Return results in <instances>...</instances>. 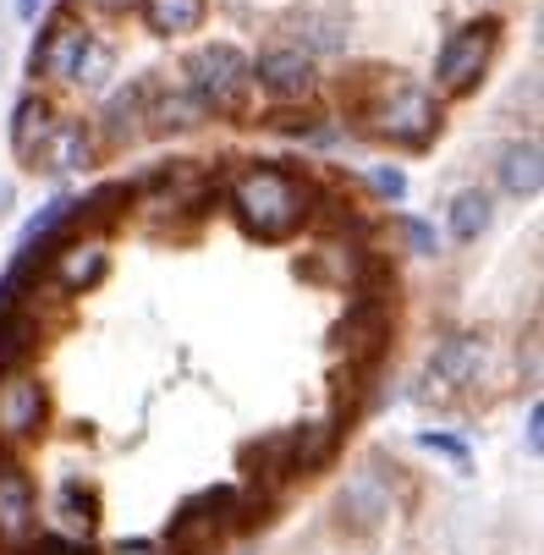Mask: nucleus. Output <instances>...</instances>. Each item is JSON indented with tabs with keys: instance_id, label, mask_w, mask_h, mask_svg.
Segmentation results:
<instances>
[{
	"instance_id": "nucleus-1",
	"label": "nucleus",
	"mask_w": 544,
	"mask_h": 555,
	"mask_svg": "<svg viewBox=\"0 0 544 555\" xmlns=\"http://www.w3.org/2000/svg\"><path fill=\"white\" fill-rule=\"evenodd\" d=\"M231 215L259 243H286L314 215V188L286 166H248L231 182Z\"/></svg>"
},
{
	"instance_id": "nucleus-2",
	"label": "nucleus",
	"mask_w": 544,
	"mask_h": 555,
	"mask_svg": "<svg viewBox=\"0 0 544 555\" xmlns=\"http://www.w3.org/2000/svg\"><path fill=\"white\" fill-rule=\"evenodd\" d=\"M363 127L379 138V143H397V149H424L435 132H440V111H435V94L407 83V77H385V83L363 100Z\"/></svg>"
},
{
	"instance_id": "nucleus-3",
	"label": "nucleus",
	"mask_w": 544,
	"mask_h": 555,
	"mask_svg": "<svg viewBox=\"0 0 544 555\" xmlns=\"http://www.w3.org/2000/svg\"><path fill=\"white\" fill-rule=\"evenodd\" d=\"M248 89H254V61L237 44H204L187 61V94L209 116H243Z\"/></svg>"
},
{
	"instance_id": "nucleus-4",
	"label": "nucleus",
	"mask_w": 544,
	"mask_h": 555,
	"mask_svg": "<svg viewBox=\"0 0 544 555\" xmlns=\"http://www.w3.org/2000/svg\"><path fill=\"white\" fill-rule=\"evenodd\" d=\"M495 44H501V23L495 17H479V23H462L445 44H440V61H435V89L462 100L479 89L484 66L495 61Z\"/></svg>"
},
{
	"instance_id": "nucleus-5",
	"label": "nucleus",
	"mask_w": 544,
	"mask_h": 555,
	"mask_svg": "<svg viewBox=\"0 0 544 555\" xmlns=\"http://www.w3.org/2000/svg\"><path fill=\"white\" fill-rule=\"evenodd\" d=\"M237 512H243V495H237V490H204V495H193V501L166 522V550H171V555H209V550L225 539L231 522H243Z\"/></svg>"
},
{
	"instance_id": "nucleus-6",
	"label": "nucleus",
	"mask_w": 544,
	"mask_h": 555,
	"mask_svg": "<svg viewBox=\"0 0 544 555\" xmlns=\"http://www.w3.org/2000/svg\"><path fill=\"white\" fill-rule=\"evenodd\" d=\"M44 385H39V374H28V369H7L0 374V440L7 446H23V440H34L39 429H44Z\"/></svg>"
},
{
	"instance_id": "nucleus-7",
	"label": "nucleus",
	"mask_w": 544,
	"mask_h": 555,
	"mask_svg": "<svg viewBox=\"0 0 544 555\" xmlns=\"http://www.w3.org/2000/svg\"><path fill=\"white\" fill-rule=\"evenodd\" d=\"M39 533V490L17 462H0V544L23 550Z\"/></svg>"
},
{
	"instance_id": "nucleus-8",
	"label": "nucleus",
	"mask_w": 544,
	"mask_h": 555,
	"mask_svg": "<svg viewBox=\"0 0 544 555\" xmlns=\"http://www.w3.org/2000/svg\"><path fill=\"white\" fill-rule=\"evenodd\" d=\"M254 77H259V89H264L270 100H281V105L308 100V94H314V55L292 50V44H275V50L259 55Z\"/></svg>"
},
{
	"instance_id": "nucleus-9",
	"label": "nucleus",
	"mask_w": 544,
	"mask_h": 555,
	"mask_svg": "<svg viewBox=\"0 0 544 555\" xmlns=\"http://www.w3.org/2000/svg\"><path fill=\"white\" fill-rule=\"evenodd\" d=\"M89 160H94V138H89L83 121H50L44 143L34 149V166H44V171H55V177L83 171Z\"/></svg>"
},
{
	"instance_id": "nucleus-10",
	"label": "nucleus",
	"mask_w": 544,
	"mask_h": 555,
	"mask_svg": "<svg viewBox=\"0 0 544 555\" xmlns=\"http://www.w3.org/2000/svg\"><path fill=\"white\" fill-rule=\"evenodd\" d=\"M484 363H490V347H484V336H445L440 347H435V358H429V374L435 379H445L451 390H462V385H479V374H484Z\"/></svg>"
},
{
	"instance_id": "nucleus-11",
	"label": "nucleus",
	"mask_w": 544,
	"mask_h": 555,
	"mask_svg": "<svg viewBox=\"0 0 544 555\" xmlns=\"http://www.w3.org/2000/svg\"><path fill=\"white\" fill-rule=\"evenodd\" d=\"M385 336H391V308H385L379 297H358L347 308V320L336 325V341L352 352V358H368L385 347Z\"/></svg>"
},
{
	"instance_id": "nucleus-12",
	"label": "nucleus",
	"mask_w": 544,
	"mask_h": 555,
	"mask_svg": "<svg viewBox=\"0 0 544 555\" xmlns=\"http://www.w3.org/2000/svg\"><path fill=\"white\" fill-rule=\"evenodd\" d=\"M83 44H89V28H72V23H55L39 44H34V55H28V66L34 72H50V77H72V66H77V55H83Z\"/></svg>"
},
{
	"instance_id": "nucleus-13",
	"label": "nucleus",
	"mask_w": 544,
	"mask_h": 555,
	"mask_svg": "<svg viewBox=\"0 0 544 555\" xmlns=\"http://www.w3.org/2000/svg\"><path fill=\"white\" fill-rule=\"evenodd\" d=\"M501 188L511 198H539V188H544V154H539V143H506L501 149Z\"/></svg>"
},
{
	"instance_id": "nucleus-14",
	"label": "nucleus",
	"mask_w": 544,
	"mask_h": 555,
	"mask_svg": "<svg viewBox=\"0 0 544 555\" xmlns=\"http://www.w3.org/2000/svg\"><path fill=\"white\" fill-rule=\"evenodd\" d=\"M341 512H352L363 528L391 512V485L379 479V467H358V473H352L347 490H341Z\"/></svg>"
},
{
	"instance_id": "nucleus-15",
	"label": "nucleus",
	"mask_w": 544,
	"mask_h": 555,
	"mask_svg": "<svg viewBox=\"0 0 544 555\" xmlns=\"http://www.w3.org/2000/svg\"><path fill=\"white\" fill-rule=\"evenodd\" d=\"M138 7H143L148 34H160V39H182V34L204 28L209 0H138Z\"/></svg>"
},
{
	"instance_id": "nucleus-16",
	"label": "nucleus",
	"mask_w": 544,
	"mask_h": 555,
	"mask_svg": "<svg viewBox=\"0 0 544 555\" xmlns=\"http://www.w3.org/2000/svg\"><path fill=\"white\" fill-rule=\"evenodd\" d=\"M143 111H148V83H127L111 105H105V138L111 143H127L143 132Z\"/></svg>"
},
{
	"instance_id": "nucleus-17",
	"label": "nucleus",
	"mask_w": 544,
	"mask_h": 555,
	"mask_svg": "<svg viewBox=\"0 0 544 555\" xmlns=\"http://www.w3.org/2000/svg\"><path fill=\"white\" fill-rule=\"evenodd\" d=\"M143 116H148V121H143L148 132H187V127H198L209 111L182 89V94H160V100H148V111H143Z\"/></svg>"
},
{
	"instance_id": "nucleus-18",
	"label": "nucleus",
	"mask_w": 544,
	"mask_h": 555,
	"mask_svg": "<svg viewBox=\"0 0 544 555\" xmlns=\"http://www.w3.org/2000/svg\"><path fill=\"white\" fill-rule=\"evenodd\" d=\"M50 121H55V111H50L44 100L28 94V100L17 105V116H12V149H17V160H23V166H34V149L44 143Z\"/></svg>"
},
{
	"instance_id": "nucleus-19",
	"label": "nucleus",
	"mask_w": 544,
	"mask_h": 555,
	"mask_svg": "<svg viewBox=\"0 0 544 555\" xmlns=\"http://www.w3.org/2000/svg\"><path fill=\"white\" fill-rule=\"evenodd\" d=\"M61 254H66L61 270H55L61 292H89V286L105 275V248H94V243H72V248H61Z\"/></svg>"
},
{
	"instance_id": "nucleus-20",
	"label": "nucleus",
	"mask_w": 544,
	"mask_h": 555,
	"mask_svg": "<svg viewBox=\"0 0 544 555\" xmlns=\"http://www.w3.org/2000/svg\"><path fill=\"white\" fill-rule=\"evenodd\" d=\"M55 512H61V522L66 528H77V533H94V522H100V495L83 485V479H66L61 490H55Z\"/></svg>"
},
{
	"instance_id": "nucleus-21",
	"label": "nucleus",
	"mask_w": 544,
	"mask_h": 555,
	"mask_svg": "<svg viewBox=\"0 0 544 555\" xmlns=\"http://www.w3.org/2000/svg\"><path fill=\"white\" fill-rule=\"evenodd\" d=\"M484 225H490V193L468 188V193L451 198V236H456V243H474Z\"/></svg>"
},
{
	"instance_id": "nucleus-22",
	"label": "nucleus",
	"mask_w": 544,
	"mask_h": 555,
	"mask_svg": "<svg viewBox=\"0 0 544 555\" xmlns=\"http://www.w3.org/2000/svg\"><path fill=\"white\" fill-rule=\"evenodd\" d=\"M111 44H100V39H89L83 44V55H77V66H72V77L66 83H77V89H100L105 83V72H111Z\"/></svg>"
},
{
	"instance_id": "nucleus-23",
	"label": "nucleus",
	"mask_w": 544,
	"mask_h": 555,
	"mask_svg": "<svg viewBox=\"0 0 544 555\" xmlns=\"http://www.w3.org/2000/svg\"><path fill=\"white\" fill-rule=\"evenodd\" d=\"M17 555H94L89 544H77V539H55V533H34Z\"/></svg>"
},
{
	"instance_id": "nucleus-24",
	"label": "nucleus",
	"mask_w": 544,
	"mask_h": 555,
	"mask_svg": "<svg viewBox=\"0 0 544 555\" xmlns=\"http://www.w3.org/2000/svg\"><path fill=\"white\" fill-rule=\"evenodd\" d=\"M418 446H424V451H440V456H451L456 467H468V446H462L456 435H435V429H424V435H418Z\"/></svg>"
},
{
	"instance_id": "nucleus-25",
	"label": "nucleus",
	"mask_w": 544,
	"mask_h": 555,
	"mask_svg": "<svg viewBox=\"0 0 544 555\" xmlns=\"http://www.w3.org/2000/svg\"><path fill=\"white\" fill-rule=\"evenodd\" d=\"M368 188H374L379 198H402V193H407V177H402L397 166H379V171H368Z\"/></svg>"
},
{
	"instance_id": "nucleus-26",
	"label": "nucleus",
	"mask_w": 544,
	"mask_h": 555,
	"mask_svg": "<svg viewBox=\"0 0 544 555\" xmlns=\"http://www.w3.org/2000/svg\"><path fill=\"white\" fill-rule=\"evenodd\" d=\"M402 231H407L413 254H435V248H440V236H435V225H429V220H402Z\"/></svg>"
},
{
	"instance_id": "nucleus-27",
	"label": "nucleus",
	"mask_w": 544,
	"mask_h": 555,
	"mask_svg": "<svg viewBox=\"0 0 544 555\" xmlns=\"http://www.w3.org/2000/svg\"><path fill=\"white\" fill-rule=\"evenodd\" d=\"M528 451H533V456L544 451V408H539V402L528 408Z\"/></svg>"
},
{
	"instance_id": "nucleus-28",
	"label": "nucleus",
	"mask_w": 544,
	"mask_h": 555,
	"mask_svg": "<svg viewBox=\"0 0 544 555\" xmlns=\"http://www.w3.org/2000/svg\"><path fill=\"white\" fill-rule=\"evenodd\" d=\"M111 555H171V550H160V544H143V539H132V544H116Z\"/></svg>"
},
{
	"instance_id": "nucleus-29",
	"label": "nucleus",
	"mask_w": 544,
	"mask_h": 555,
	"mask_svg": "<svg viewBox=\"0 0 544 555\" xmlns=\"http://www.w3.org/2000/svg\"><path fill=\"white\" fill-rule=\"evenodd\" d=\"M94 7H100V12H132L138 0H94Z\"/></svg>"
},
{
	"instance_id": "nucleus-30",
	"label": "nucleus",
	"mask_w": 544,
	"mask_h": 555,
	"mask_svg": "<svg viewBox=\"0 0 544 555\" xmlns=\"http://www.w3.org/2000/svg\"><path fill=\"white\" fill-rule=\"evenodd\" d=\"M17 17H28V23H34V17H39V0H17Z\"/></svg>"
}]
</instances>
